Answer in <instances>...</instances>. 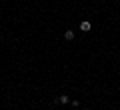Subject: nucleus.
<instances>
[{
  "instance_id": "nucleus-1",
  "label": "nucleus",
  "mask_w": 120,
  "mask_h": 110,
  "mask_svg": "<svg viewBox=\"0 0 120 110\" xmlns=\"http://www.w3.org/2000/svg\"><path fill=\"white\" fill-rule=\"evenodd\" d=\"M90 28H92V24H90L88 20H82V22H80V30H82V32H88Z\"/></svg>"
},
{
  "instance_id": "nucleus-2",
  "label": "nucleus",
  "mask_w": 120,
  "mask_h": 110,
  "mask_svg": "<svg viewBox=\"0 0 120 110\" xmlns=\"http://www.w3.org/2000/svg\"><path fill=\"white\" fill-rule=\"evenodd\" d=\"M64 38L66 40H74V32H72V30H66V32H64Z\"/></svg>"
},
{
  "instance_id": "nucleus-3",
  "label": "nucleus",
  "mask_w": 120,
  "mask_h": 110,
  "mask_svg": "<svg viewBox=\"0 0 120 110\" xmlns=\"http://www.w3.org/2000/svg\"><path fill=\"white\" fill-rule=\"evenodd\" d=\"M58 102H60V104H68V96H64V94H62V96L58 98Z\"/></svg>"
}]
</instances>
